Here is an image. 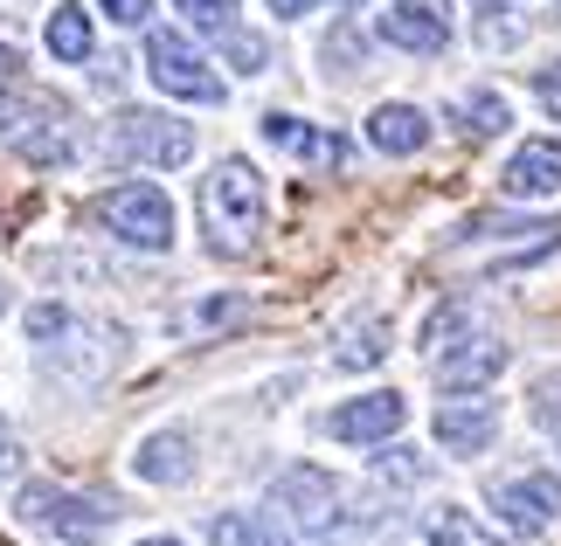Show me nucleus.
I'll return each instance as SVG.
<instances>
[{
  "instance_id": "dca6fc26",
  "label": "nucleus",
  "mask_w": 561,
  "mask_h": 546,
  "mask_svg": "<svg viewBox=\"0 0 561 546\" xmlns=\"http://www.w3.org/2000/svg\"><path fill=\"white\" fill-rule=\"evenodd\" d=\"M450 118H458V132H465V139H500L506 125H513V112H506V97H500V91H465L458 104H450Z\"/></svg>"
},
{
  "instance_id": "f3484780",
  "label": "nucleus",
  "mask_w": 561,
  "mask_h": 546,
  "mask_svg": "<svg viewBox=\"0 0 561 546\" xmlns=\"http://www.w3.org/2000/svg\"><path fill=\"white\" fill-rule=\"evenodd\" d=\"M208 546H285V533L256 512H215L208 519Z\"/></svg>"
},
{
  "instance_id": "72a5a7b5",
  "label": "nucleus",
  "mask_w": 561,
  "mask_h": 546,
  "mask_svg": "<svg viewBox=\"0 0 561 546\" xmlns=\"http://www.w3.org/2000/svg\"><path fill=\"white\" fill-rule=\"evenodd\" d=\"M0 312H8V291H0Z\"/></svg>"
},
{
  "instance_id": "a878e982",
  "label": "nucleus",
  "mask_w": 561,
  "mask_h": 546,
  "mask_svg": "<svg viewBox=\"0 0 561 546\" xmlns=\"http://www.w3.org/2000/svg\"><path fill=\"white\" fill-rule=\"evenodd\" d=\"M534 97H541L548 118H561V56H548L541 70H534Z\"/></svg>"
},
{
  "instance_id": "412c9836",
  "label": "nucleus",
  "mask_w": 561,
  "mask_h": 546,
  "mask_svg": "<svg viewBox=\"0 0 561 546\" xmlns=\"http://www.w3.org/2000/svg\"><path fill=\"white\" fill-rule=\"evenodd\" d=\"M471 14H479V42H485V49H513V42H520V21L506 14V0H471Z\"/></svg>"
},
{
  "instance_id": "4be33fe9",
  "label": "nucleus",
  "mask_w": 561,
  "mask_h": 546,
  "mask_svg": "<svg viewBox=\"0 0 561 546\" xmlns=\"http://www.w3.org/2000/svg\"><path fill=\"white\" fill-rule=\"evenodd\" d=\"M236 318H250L243 298H202V304L187 312V333H215V325H236Z\"/></svg>"
},
{
  "instance_id": "cd10ccee",
  "label": "nucleus",
  "mask_w": 561,
  "mask_h": 546,
  "mask_svg": "<svg viewBox=\"0 0 561 546\" xmlns=\"http://www.w3.org/2000/svg\"><path fill=\"white\" fill-rule=\"evenodd\" d=\"M222 42H229V56H236V70H256V62H264V42H256V35H236V28H229Z\"/></svg>"
},
{
  "instance_id": "f257e3e1",
  "label": "nucleus",
  "mask_w": 561,
  "mask_h": 546,
  "mask_svg": "<svg viewBox=\"0 0 561 546\" xmlns=\"http://www.w3.org/2000/svg\"><path fill=\"white\" fill-rule=\"evenodd\" d=\"M271 512L291 526L298 546H360V539L381 526V512H375V506H360V498L340 485L333 471H319V464H291V471H277V485H271Z\"/></svg>"
},
{
  "instance_id": "b1692460",
  "label": "nucleus",
  "mask_w": 561,
  "mask_h": 546,
  "mask_svg": "<svg viewBox=\"0 0 561 546\" xmlns=\"http://www.w3.org/2000/svg\"><path fill=\"white\" fill-rule=\"evenodd\" d=\"M375 477H381V485H423V477H430V464H423L416 450H381Z\"/></svg>"
},
{
  "instance_id": "aec40b11",
  "label": "nucleus",
  "mask_w": 561,
  "mask_h": 546,
  "mask_svg": "<svg viewBox=\"0 0 561 546\" xmlns=\"http://www.w3.org/2000/svg\"><path fill=\"white\" fill-rule=\"evenodd\" d=\"M340 367H381L388 360V325L381 318H354L347 333H340Z\"/></svg>"
},
{
  "instance_id": "473e14b6",
  "label": "nucleus",
  "mask_w": 561,
  "mask_h": 546,
  "mask_svg": "<svg viewBox=\"0 0 561 546\" xmlns=\"http://www.w3.org/2000/svg\"><path fill=\"white\" fill-rule=\"evenodd\" d=\"M139 546H181V539H139Z\"/></svg>"
},
{
  "instance_id": "bb28decb",
  "label": "nucleus",
  "mask_w": 561,
  "mask_h": 546,
  "mask_svg": "<svg viewBox=\"0 0 561 546\" xmlns=\"http://www.w3.org/2000/svg\"><path fill=\"white\" fill-rule=\"evenodd\" d=\"M104 14L118 21V28H146V14H153V0H98Z\"/></svg>"
},
{
  "instance_id": "423d86ee",
  "label": "nucleus",
  "mask_w": 561,
  "mask_h": 546,
  "mask_svg": "<svg viewBox=\"0 0 561 546\" xmlns=\"http://www.w3.org/2000/svg\"><path fill=\"white\" fill-rule=\"evenodd\" d=\"M146 77H153L167 97L222 104V77H215V70H208V56L194 49L187 35H174V28H153V35H146Z\"/></svg>"
},
{
  "instance_id": "4468645a",
  "label": "nucleus",
  "mask_w": 561,
  "mask_h": 546,
  "mask_svg": "<svg viewBox=\"0 0 561 546\" xmlns=\"http://www.w3.org/2000/svg\"><path fill=\"white\" fill-rule=\"evenodd\" d=\"M133 471L146 477V485H187L194 477V443H187V429H153L139 443V456H133Z\"/></svg>"
},
{
  "instance_id": "c85d7f7f",
  "label": "nucleus",
  "mask_w": 561,
  "mask_h": 546,
  "mask_svg": "<svg viewBox=\"0 0 561 546\" xmlns=\"http://www.w3.org/2000/svg\"><path fill=\"white\" fill-rule=\"evenodd\" d=\"M62 318H70L62 304H35V312H28V333H35V339H56V333H62Z\"/></svg>"
},
{
  "instance_id": "7c9ffc66",
  "label": "nucleus",
  "mask_w": 561,
  "mask_h": 546,
  "mask_svg": "<svg viewBox=\"0 0 561 546\" xmlns=\"http://www.w3.org/2000/svg\"><path fill=\"white\" fill-rule=\"evenodd\" d=\"M14 464H21V443H14V429H8V422H0V477H8Z\"/></svg>"
},
{
  "instance_id": "f03ea898",
  "label": "nucleus",
  "mask_w": 561,
  "mask_h": 546,
  "mask_svg": "<svg viewBox=\"0 0 561 546\" xmlns=\"http://www.w3.org/2000/svg\"><path fill=\"white\" fill-rule=\"evenodd\" d=\"M202 235L215 256H250L264 235V173L250 160H222L202 181Z\"/></svg>"
},
{
  "instance_id": "0eeeda50",
  "label": "nucleus",
  "mask_w": 561,
  "mask_h": 546,
  "mask_svg": "<svg viewBox=\"0 0 561 546\" xmlns=\"http://www.w3.org/2000/svg\"><path fill=\"white\" fill-rule=\"evenodd\" d=\"M485 498L506 519V533H520V539H541L548 526H561V477L554 471H506V477H492Z\"/></svg>"
},
{
  "instance_id": "9b49d317",
  "label": "nucleus",
  "mask_w": 561,
  "mask_h": 546,
  "mask_svg": "<svg viewBox=\"0 0 561 546\" xmlns=\"http://www.w3.org/2000/svg\"><path fill=\"white\" fill-rule=\"evenodd\" d=\"M492 435H500V402H485V387L471 402H444L437 408V443L450 456H479V450H492Z\"/></svg>"
},
{
  "instance_id": "6ab92c4d",
  "label": "nucleus",
  "mask_w": 561,
  "mask_h": 546,
  "mask_svg": "<svg viewBox=\"0 0 561 546\" xmlns=\"http://www.w3.org/2000/svg\"><path fill=\"white\" fill-rule=\"evenodd\" d=\"M49 56L56 62H83V56H91V14H83L77 0L49 14Z\"/></svg>"
},
{
  "instance_id": "f704fd0d",
  "label": "nucleus",
  "mask_w": 561,
  "mask_h": 546,
  "mask_svg": "<svg viewBox=\"0 0 561 546\" xmlns=\"http://www.w3.org/2000/svg\"><path fill=\"white\" fill-rule=\"evenodd\" d=\"M347 8H360V0H347Z\"/></svg>"
},
{
  "instance_id": "c756f323",
  "label": "nucleus",
  "mask_w": 561,
  "mask_h": 546,
  "mask_svg": "<svg viewBox=\"0 0 561 546\" xmlns=\"http://www.w3.org/2000/svg\"><path fill=\"white\" fill-rule=\"evenodd\" d=\"M14 83H21V56L0 42V91H14Z\"/></svg>"
},
{
  "instance_id": "393cba45",
  "label": "nucleus",
  "mask_w": 561,
  "mask_h": 546,
  "mask_svg": "<svg viewBox=\"0 0 561 546\" xmlns=\"http://www.w3.org/2000/svg\"><path fill=\"white\" fill-rule=\"evenodd\" d=\"M534 422H541V429L554 435V443H561V367L534 381Z\"/></svg>"
},
{
  "instance_id": "9d476101",
  "label": "nucleus",
  "mask_w": 561,
  "mask_h": 546,
  "mask_svg": "<svg viewBox=\"0 0 561 546\" xmlns=\"http://www.w3.org/2000/svg\"><path fill=\"white\" fill-rule=\"evenodd\" d=\"M381 42H396L409 56H437L450 42V0H396L381 14Z\"/></svg>"
},
{
  "instance_id": "39448f33",
  "label": "nucleus",
  "mask_w": 561,
  "mask_h": 546,
  "mask_svg": "<svg viewBox=\"0 0 561 546\" xmlns=\"http://www.w3.org/2000/svg\"><path fill=\"white\" fill-rule=\"evenodd\" d=\"M104 146H112V160H125V166H187L194 160V125L167 118V112H125Z\"/></svg>"
},
{
  "instance_id": "2f4dec72",
  "label": "nucleus",
  "mask_w": 561,
  "mask_h": 546,
  "mask_svg": "<svg viewBox=\"0 0 561 546\" xmlns=\"http://www.w3.org/2000/svg\"><path fill=\"white\" fill-rule=\"evenodd\" d=\"M312 8H319V0H271L277 21H298V14H312Z\"/></svg>"
},
{
  "instance_id": "a211bd4d",
  "label": "nucleus",
  "mask_w": 561,
  "mask_h": 546,
  "mask_svg": "<svg viewBox=\"0 0 561 546\" xmlns=\"http://www.w3.org/2000/svg\"><path fill=\"white\" fill-rule=\"evenodd\" d=\"M423 546H500V539H492V533H485L471 512H458V506H437V512L423 519Z\"/></svg>"
},
{
  "instance_id": "5701e85b",
  "label": "nucleus",
  "mask_w": 561,
  "mask_h": 546,
  "mask_svg": "<svg viewBox=\"0 0 561 546\" xmlns=\"http://www.w3.org/2000/svg\"><path fill=\"white\" fill-rule=\"evenodd\" d=\"M174 8L194 21V28H208V35H229L236 28V0H174Z\"/></svg>"
},
{
  "instance_id": "f8f14e48",
  "label": "nucleus",
  "mask_w": 561,
  "mask_h": 546,
  "mask_svg": "<svg viewBox=\"0 0 561 546\" xmlns=\"http://www.w3.org/2000/svg\"><path fill=\"white\" fill-rule=\"evenodd\" d=\"M500 187L513 194V201H548V194H561V139H527L506 160Z\"/></svg>"
},
{
  "instance_id": "1a4fd4ad",
  "label": "nucleus",
  "mask_w": 561,
  "mask_h": 546,
  "mask_svg": "<svg viewBox=\"0 0 561 546\" xmlns=\"http://www.w3.org/2000/svg\"><path fill=\"white\" fill-rule=\"evenodd\" d=\"M402 415H409V402L396 387H375V395H360V402H340L327 415V435L333 443H388V435L402 429Z\"/></svg>"
},
{
  "instance_id": "6e6552de",
  "label": "nucleus",
  "mask_w": 561,
  "mask_h": 546,
  "mask_svg": "<svg viewBox=\"0 0 561 546\" xmlns=\"http://www.w3.org/2000/svg\"><path fill=\"white\" fill-rule=\"evenodd\" d=\"M506 339H492V333H479V339H458V346H450V353H437V387H444V395H465V387H471V395H479V387H492V381H500L506 374Z\"/></svg>"
},
{
  "instance_id": "7ed1b4c3",
  "label": "nucleus",
  "mask_w": 561,
  "mask_h": 546,
  "mask_svg": "<svg viewBox=\"0 0 561 546\" xmlns=\"http://www.w3.org/2000/svg\"><path fill=\"white\" fill-rule=\"evenodd\" d=\"M21 526L35 533H56V539H104L118 526V506L112 498H91V491H62V485H28L14 498Z\"/></svg>"
},
{
  "instance_id": "ddd939ff",
  "label": "nucleus",
  "mask_w": 561,
  "mask_h": 546,
  "mask_svg": "<svg viewBox=\"0 0 561 546\" xmlns=\"http://www.w3.org/2000/svg\"><path fill=\"white\" fill-rule=\"evenodd\" d=\"M264 139L277 152H291V160H306V166H347V139H340V132H319V125L291 118V112H271L264 118Z\"/></svg>"
},
{
  "instance_id": "20e7f679",
  "label": "nucleus",
  "mask_w": 561,
  "mask_h": 546,
  "mask_svg": "<svg viewBox=\"0 0 561 546\" xmlns=\"http://www.w3.org/2000/svg\"><path fill=\"white\" fill-rule=\"evenodd\" d=\"M91 214L133 249H174V201H167L153 181H125L112 194H98Z\"/></svg>"
},
{
  "instance_id": "2eb2a0df",
  "label": "nucleus",
  "mask_w": 561,
  "mask_h": 546,
  "mask_svg": "<svg viewBox=\"0 0 561 546\" xmlns=\"http://www.w3.org/2000/svg\"><path fill=\"white\" fill-rule=\"evenodd\" d=\"M368 146L388 152V160H409V152L430 146V118L416 112V104H381V112L368 118Z\"/></svg>"
}]
</instances>
